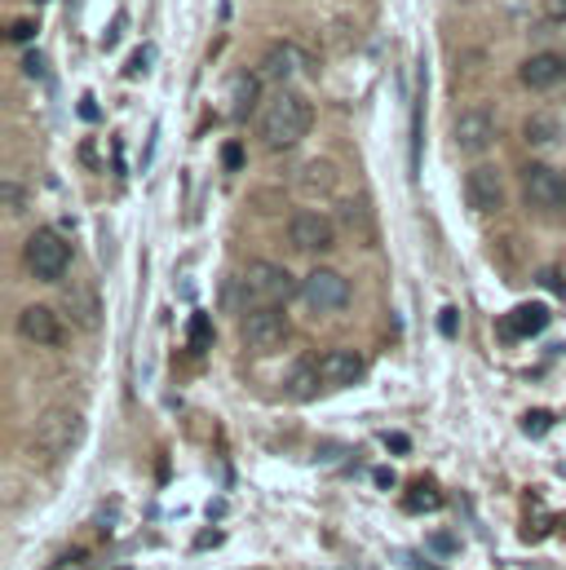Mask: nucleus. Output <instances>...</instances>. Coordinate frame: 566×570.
I'll use <instances>...</instances> for the list:
<instances>
[{
    "mask_svg": "<svg viewBox=\"0 0 566 570\" xmlns=\"http://www.w3.org/2000/svg\"><path fill=\"white\" fill-rule=\"evenodd\" d=\"M310 125H314V107L301 94L280 89L262 111V142L271 150H287V146H296L310 134Z\"/></svg>",
    "mask_w": 566,
    "mask_h": 570,
    "instance_id": "f257e3e1",
    "label": "nucleus"
},
{
    "mask_svg": "<svg viewBox=\"0 0 566 570\" xmlns=\"http://www.w3.org/2000/svg\"><path fill=\"white\" fill-rule=\"evenodd\" d=\"M80 433H85V416L80 412H71V407H49L36 429H31V455L36 460H45V464H53V460H62L76 442H80Z\"/></svg>",
    "mask_w": 566,
    "mask_h": 570,
    "instance_id": "f03ea898",
    "label": "nucleus"
},
{
    "mask_svg": "<svg viewBox=\"0 0 566 570\" xmlns=\"http://www.w3.org/2000/svg\"><path fill=\"white\" fill-rule=\"evenodd\" d=\"M240 292L253 309H283L292 296H301V284L275 262H248V271L240 275Z\"/></svg>",
    "mask_w": 566,
    "mask_h": 570,
    "instance_id": "7ed1b4c3",
    "label": "nucleus"
},
{
    "mask_svg": "<svg viewBox=\"0 0 566 570\" xmlns=\"http://www.w3.org/2000/svg\"><path fill=\"white\" fill-rule=\"evenodd\" d=\"M22 262H27V271H31L40 284H58V279L67 275V266H71V248H67V239H62L58 230L40 226V230L27 239Z\"/></svg>",
    "mask_w": 566,
    "mask_h": 570,
    "instance_id": "20e7f679",
    "label": "nucleus"
},
{
    "mask_svg": "<svg viewBox=\"0 0 566 570\" xmlns=\"http://www.w3.org/2000/svg\"><path fill=\"white\" fill-rule=\"evenodd\" d=\"M523 199H527L536 213L563 217L566 213V173L549 168V164H527V168H523Z\"/></svg>",
    "mask_w": 566,
    "mask_h": 570,
    "instance_id": "39448f33",
    "label": "nucleus"
},
{
    "mask_svg": "<svg viewBox=\"0 0 566 570\" xmlns=\"http://www.w3.org/2000/svg\"><path fill=\"white\" fill-rule=\"evenodd\" d=\"M301 301H305L314 314H336V309L350 305V279L336 275V271H328V266H319V271H310V275L301 279Z\"/></svg>",
    "mask_w": 566,
    "mask_h": 570,
    "instance_id": "423d86ee",
    "label": "nucleus"
},
{
    "mask_svg": "<svg viewBox=\"0 0 566 570\" xmlns=\"http://www.w3.org/2000/svg\"><path fill=\"white\" fill-rule=\"evenodd\" d=\"M287 332H292V323H287L283 309H248L244 323H240V341H244L253 354L280 350L283 341H287Z\"/></svg>",
    "mask_w": 566,
    "mask_h": 570,
    "instance_id": "0eeeda50",
    "label": "nucleus"
},
{
    "mask_svg": "<svg viewBox=\"0 0 566 570\" xmlns=\"http://www.w3.org/2000/svg\"><path fill=\"white\" fill-rule=\"evenodd\" d=\"M287 244H292L296 253H328V248L336 244V226H332V217H323V213H296V217L287 222Z\"/></svg>",
    "mask_w": 566,
    "mask_h": 570,
    "instance_id": "6e6552de",
    "label": "nucleus"
},
{
    "mask_svg": "<svg viewBox=\"0 0 566 570\" xmlns=\"http://www.w3.org/2000/svg\"><path fill=\"white\" fill-rule=\"evenodd\" d=\"M451 138H456V146H460L465 155H482V150L491 146V138H496V111H491V107H469V111H460Z\"/></svg>",
    "mask_w": 566,
    "mask_h": 570,
    "instance_id": "1a4fd4ad",
    "label": "nucleus"
},
{
    "mask_svg": "<svg viewBox=\"0 0 566 570\" xmlns=\"http://www.w3.org/2000/svg\"><path fill=\"white\" fill-rule=\"evenodd\" d=\"M465 195H469V204H474L478 213H500V208H505V177H500V168H496V164L469 168Z\"/></svg>",
    "mask_w": 566,
    "mask_h": 570,
    "instance_id": "9d476101",
    "label": "nucleus"
},
{
    "mask_svg": "<svg viewBox=\"0 0 566 570\" xmlns=\"http://www.w3.org/2000/svg\"><path fill=\"white\" fill-rule=\"evenodd\" d=\"M363 372H368V363H363L354 350H328V354L319 358V376H323V385H328V390L359 385V381H363Z\"/></svg>",
    "mask_w": 566,
    "mask_h": 570,
    "instance_id": "9b49d317",
    "label": "nucleus"
},
{
    "mask_svg": "<svg viewBox=\"0 0 566 570\" xmlns=\"http://www.w3.org/2000/svg\"><path fill=\"white\" fill-rule=\"evenodd\" d=\"M18 336L31 341V345H58L62 341V323L49 305H27L18 314Z\"/></svg>",
    "mask_w": 566,
    "mask_h": 570,
    "instance_id": "f8f14e48",
    "label": "nucleus"
},
{
    "mask_svg": "<svg viewBox=\"0 0 566 570\" xmlns=\"http://www.w3.org/2000/svg\"><path fill=\"white\" fill-rule=\"evenodd\" d=\"M518 80L527 89H554L566 80V58L563 53H531L523 67H518Z\"/></svg>",
    "mask_w": 566,
    "mask_h": 570,
    "instance_id": "ddd939ff",
    "label": "nucleus"
},
{
    "mask_svg": "<svg viewBox=\"0 0 566 570\" xmlns=\"http://www.w3.org/2000/svg\"><path fill=\"white\" fill-rule=\"evenodd\" d=\"M549 327V305H540V301H527V305H518L505 323H500V332L509 336V341H527V336H540Z\"/></svg>",
    "mask_w": 566,
    "mask_h": 570,
    "instance_id": "4468645a",
    "label": "nucleus"
},
{
    "mask_svg": "<svg viewBox=\"0 0 566 570\" xmlns=\"http://www.w3.org/2000/svg\"><path fill=\"white\" fill-rule=\"evenodd\" d=\"M62 305H67L71 323L85 327V332H94V327L103 323V301H98L94 287H67V292H62Z\"/></svg>",
    "mask_w": 566,
    "mask_h": 570,
    "instance_id": "2eb2a0df",
    "label": "nucleus"
},
{
    "mask_svg": "<svg viewBox=\"0 0 566 570\" xmlns=\"http://www.w3.org/2000/svg\"><path fill=\"white\" fill-rule=\"evenodd\" d=\"M262 98V71H240L231 80V120H248Z\"/></svg>",
    "mask_w": 566,
    "mask_h": 570,
    "instance_id": "dca6fc26",
    "label": "nucleus"
},
{
    "mask_svg": "<svg viewBox=\"0 0 566 570\" xmlns=\"http://www.w3.org/2000/svg\"><path fill=\"white\" fill-rule=\"evenodd\" d=\"M336 217H341V226H345L350 235H359L363 244H372V235H377V222H372V204H368V195H354V199H341V208H336Z\"/></svg>",
    "mask_w": 566,
    "mask_h": 570,
    "instance_id": "f3484780",
    "label": "nucleus"
},
{
    "mask_svg": "<svg viewBox=\"0 0 566 570\" xmlns=\"http://www.w3.org/2000/svg\"><path fill=\"white\" fill-rule=\"evenodd\" d=\"M319 385H323V376H319V358H301V363L287 372V381H283V390H287L292 403H310V399L319 394Z\"/></svg>",
    "mask_w": 566,
    "mask_h": 570,
    "instance_id": "a211bd4d",
    "label": "nucleus"
},
{
    "mask_svg": "<svg viewBox=\"0 0 566 570\" xmlns=\"http://www.w3.org/2000/svg\"><path fill=\"white\" fill-rule=\"evenodd\" d=\"M301 71V53H296V45H271V53L262 58V80H292Z\"/></svg>",
    "mask_w": 566,
    "mask_h": 570,
    "instance_id": "6ab92c4d",
    "label": "nucleus"
},
{
    "mask_svg": "<svg viewBox=\"0 0 566 570\" xmlns=\"http://www.w3.org/2000/svg\"><path fill=\"white\" fill-rule=\"evenodd\" d=\"M336 181H341V173H336L332 159H310V164L301 168V190H305V195H332Z\"/></svg>",
    "mask_w": 566,
    "mask_h": 570,
    "instance_id": "aec40b11",
    "label": "nucleus"
},
{
    "mask_svg": "<svg viewBox=\"0 0 566 570\" xmlns=\"http://www.w3.org/2000/svg\"><path fill=\"white\" fill-rule=\"evenodd\" d=\"M523 138L531 146H545L558 138V125H554V116H531L527 125H523Z\"/></svg>",
    "mask_w": 566,
    "mask_h": 570,
    "instance_id": "412c9836",
    "label": "nucleus"
},
{
    "mask_svg": "<svg viewBox=\"0 0 566 570\" xmlns=\"http://www.w3.org/2000/svg\"><path fill=\"white\" fill-rule=\"evenodd\" d=\"M403 504H408V513H424V509H438V504H442V495H438V487H433V482H424L421 478Z\"/></svg>",
    "mask_w": 566,
    "mask_h": 570,
    "instance_id": "4be33fe9",
    "label": "nucleus"
},
{
    "mask_svg": "<svg viewBox=\"0 0 566 570\" xmlns=\"http://www.w3.org/2000/svg\"><path fill=\"white\" fill-rule=\"evenodd\" d=\"M208 345H213V323H208V314H195L191 318V350L204 354Z\"/></svg>",
    "mask_w": 566,
    "mask_h": 570,
    "instance_id": "5701e85b",
    "label": "nucleus"
},
{
    "mask_svg": "<svg viewBox=\"0 0 566 570\" xmlns=\"http://www.w3.org/2000/svg\"><path fill=\"white\" fill-rule=\"evenodd\" d=\"M523 429H527L531 438H545V433L554 429V416H549V412H527V416H523Z\"/></svg>",
    "mask_w": 566,
    "mask_h": 570,
    "instance_id": "b1692460",
    "label": "nucleus"
},
{
    "mask_svg": "<svg viewBox=\"0 0 566 570\" xmlns=\"http://www.w3.org/2000/svg\"><path fill=\"white\" fill-rule=\"evenodd\" d=\"M438 332H442V336H456V332H460V314H456L451 305L438 314Z\"/></svg>",
    "mask_w": 566,
    "mask_h": 570,
    "instance_id": "393cba45",
    "label": "nucleus"
},
{
    "mask_svg": "<svg viewBox=\"0 0 566 570\" xmlns=\"http://www.w3.org/2000/svg\"><path fill=\"white\" fill-rule=\"evenodd\" d=\"M222 150H226V155H222V164H226V168L235 173V168L244 164V146H240V142H226V146H222Z\"/></svg>",
    "mask_w": 566,
    "mask_h": 570,
    "instance_id": "a878e982",
    "label": "nucleus"
},
{
    "mask_svg": "<svg viewBox=\"0 0 566 570\" xmlns=\"http://www.w3.org/2000/svg\"><path fill=\"white\" fill-rule=\"evenodd\" d=\"M9 40H36V22H27V18L13 22V27H9Z\"/></svg>",
    "mask_w": 566,
    "mask_h": 570,
    "instance_id": "bb28decb",
    "label": "nucleus"
},
{
    "mask_svg": "<svg viewBox=\"0 0 566 570\" xmlns=\"http://www.w3.org/2000/svg\"><path fill=\"white\" fill-rule=\"evenodd\" d=\"M22 71L36 76V80H45V58H40V53H27V58H22Z\"/></svg>",
    "mask_w": 566,
    "mask_h": 570,
    "instance_id": "cd10ccee",
    "label": "nucleus"
},
{
    "mask_svg": "<svg viewBox=\"0 0 566 570\" xmlns=\"http://www.w3.org/2000/svg\"><path fill=\"white\" fill-rule=\"evenodd\" d=\"M536 279L549 287V292H563V296H566V284H563V275H558V271H540Z\"/></svg>",
    "mask_w": 566,
    "mask_h": 570,
    "instance_id": "c85d7f7f",
    "label": "nucleus"
},
{
    "mask_svg": "<svg viewBox=\"0 0 566 570\" xmlns=\"http://www.w3.org/2000/svg\"><path fill=\"white\" fill-rule=\"evenodd\" d=\"M372 478H377V487H394V482H399V478H394V469H377Z\"/></svg>",
    "mask_w": 566,
    "mask_h": 570,
    "instance_id": "c756f323",
    "label": "nucleus"
},
{
    "mask_svg": "<svg viewBox=\"0 0 566 570\" xmlns=\"http://www.w3.org/2000/svg\"><path fill=\"white\" fill-rule=\"evenodd\" d=\"M4 204H9V213H18V186H4Z\"/></svg>",
    "mask_w": 566,
    "mask_h": 570,
    "instance_id": "7c9ffc66",
    "label": "nucleus"
},
{
    "mask_svg": "<svg viewBox=\"0 0 566 570\" xmlns=\"http://www.w3.org/2000/svg\"><path fill=\"white\" fill-rule=\"evenodd\" d=\"M386 442H390L394 451H408V438H403V433H386Z\"/></svg>",
    "mask_w": 566,
    "mask_h": 570,
    "instance_id": "2f4dec72",
    "label": "nucleus"
},
{
    "mask_svg": "<svg viewBox=\"0 0 566 570\" xmlns=\"http://www.w3.org/2000/svg\"><path fill=\"white\" fill-rule=\"evenodd\" d=\"M80 111H85V120H98V107H94V98H85V102H80Z\"/></svg>",
    "mask_w": 566,
    "mask_h": 570,
    "instance_id": "473e14b6",
    "label": "nucleus"
},
{
    "mask_svg": "<svg viewBox=\"0 0 566 570\" xmlns=\"http://www.w3.org/2000/svg\"><path fill=\"white\" fill-rule=\"evenodd\" d=\"M554 9H558V18H566V0H554Z\"/></svg>",
    "mask_w": 566,
    "mask_h": 570,
    "instance_id": "72a5a7b5",
    "label": "nucleus"
}]
</instances>
